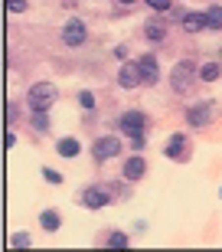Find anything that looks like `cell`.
<instances>
[{
  "instance_id": "1",
  "label": "cell",
  "mask_w": 222,
  "mask_h": 252,
  "mask_svg": "<svg viewBox=\"0 0 222 252\" xmlns=\"http://www.w3.org/2000/svg\"><path fill=\"white\" fill-rule=\"evenodd\" d=\"M144 125H147V118H144V112H128L124 118H121V131L128 134L131 148H144Z\"/></svg>"
},
{
  "instance_id": "2",
  "label": "cell",
  "mask_w": 222,
  "mask_h": 252,
  "mask_svg": "<svg viewBox=\"0 0 222 252\" xmlns=\"http://www.w3.org/2000/svg\"><path fill=\"white\" fill-rule=\"evenodd\" d=\"M53 102H56V85L39 82V85L29 89V108H33V112H49Z\"/></svg>"
},
{
  "instance_id": "3",
  "label": "cell",
  "mask_w": 222,
  "mask_h": 252,
  "mask_svg": "<svg viewBox=\"0 0 222 252\" xmlns=\"http://www.w3.org/2000/svg\"><path fill=\"white\" fill-rule=\"evenodd\" d=\"M85 39H88L85 23H82V20H69V23H65V30H62V43H65V46H82Z\"/></svg>"
},
{
  "instance_id": "4",
  "label": "cell",
  "mask_w": 222,
  "mask_h": 252,
  "mask_svg": "<svg viewBox=\"0 0 222 252\" xmlns=\"http://www.w3.org/2000/svg\"><path fill=\"white\" fill-rule=\"evenodd\" d=\"M92 154H95L98 160L118 158V154H121V141H118V138H98V141H95V148H92Z\"/></svg>"
},
{
  "instance_id": "5",
  "label": "cell",
  "mask_w": 222,
  "mask_h": 252,
  "mask_svg": "<svg viewBox=\"0 0 222 252\" xmlns=\"http://www.w3.org/2000/svg\"><path fill=\"white\" fill-rule=\"evenodd\" d=\"M138 69H140V79H144V85H154L160 79V69H157V59L154 56H140L138 59Z\"/></svg>"
},
{
  "instance_id": "6",
  "label": "cell",
  "mask_w": 222,
  "mask_h": 252,
  "mask_svg": "<svg viewBox=\"0 0 222 252\" xmlns=\"http://www.w3.org/2000/svg\"><path fill=\"white\" fill-rule=\"evenodd\" d=\"M108 190H102V187H88L82 193V203L88 206V210H102V206H108Z\"/></svg>"
},
{
  "instance_id": "7",
  "label": "cell",
  "mask_w": 222,
  "mask_h": 252,
  "mask_svg": "<svg viewBox=\"0 0 222 252\" xmlns=\"http://www.w3.org/2000/svg\"><path fill=\"white\" fill-rule=\"evenodd\" d=\"M144 79H140V69L138 63L134 65H121V72H118V85L121 89H134V85H140Z\"/></svg>"
},
{
  "instance_id": "8",
  "label": "cell",
  "mask_w": 222,
  "mask_h": 252,
  "mask_svg": "<svg viewBox=\"0 0 222 252\" xmlns=\"http://www.w3.org/2000/svg\"><path fill=\"white\" fill-rule=\"evenodd\" d=\"M190 75H193V65L190 63H176V69H173V92H186V89H190Z\"/></svg>"
},
{
  "instance_id": "9",
  "label": "cell",
  "mask_w": 222,
  "mask_h": 252,
  "mask_svg": "<svg viewBox=\"0 0 222 252\" xmlns=\"http://www.w3.org/2000/svg\"><path fill=\"white\" fill-rule=\"evenodd\" d=\"M209 115H213V105H193L190 112H186V122L193 125V128H203L209 122Z\"/></svg>"
},
{
  "instance_id": "10",
  "label": "cell",
  "mask_w": 222,
  "mask_h": 252,
  "mask_svg": "<svg viewBox=\"0 0 222 252\" xmlns=\"http://www.w3.org/2000/svg\"><path fill=\"white\" fill-rule=\"evenodd\" d=\"M180 27H183L186 33H199V30L206 27V13H183Z\"/></svg>"
},
{
  "instance_id": "11",
  "label": "cell",
  "mask_w": 222,
  "mask_h": 252,
  "mask_svg": "<svg viewBox=\"0 0 222 252\" xmlns=\"http://www.w3.org/2000/svg\"><path fill=\"white\" fill-rule=\"evenodd\" d=\"M144 167H147L144 158H131L128 164H124V180H140L144 177Z\"/></svg>"
},
{
  "instance_id": "12",
  "label": "cell",
  "mask_w": 222,
  "mask_h": 252,
  "mask_svg": "<svg viewBox=\"0 0 222 252\" xmlns=\"http://www.w3.org/2000/svg\"><path fill=\"white\" fill-rule=\"evenodd\" d=\"M56 151H59V158H75L82 148H79V141H75V138H62L59 144H56Z\"/></svg>"
},
{
  "instance_id": "13",
  "label": "cell",
  "mask_w": 222,
  "mask_h": 252,
  "mask_svg": "<svg viewBox=\"0 0 222 252\" xmlns=\"http://www.w3.org/2000/svg\"><path fill=\"white\" fill-rule=\"evenodd\" d=\"M183 151H186V138L183 134H173L170 144H166V158H183Z\"/></svg>"
},
{
  "instance_id": "14",
  "label": "cell",
  "mask_w": 222,
  "mask_h": 252,
  "mask_svg": "<svg viewBox=\"0 0 222 252\" xmlns=\"http://www.w3.org/2000/svg\"><path fill=\"white\" fill-rule=\"evenodd\" d=\"M203 13H206V27H209V30H222V7L213 3V7L203 10Z\"/></svg>"
},
{
  "instance_id": "15",
  "label": "cell",
  "mask_w": 222,
  "mask_h": 252,
  "mask_svg": "<svg viewBox=\"0 0 222 252\" xmlns=\"http://www.w3.org/2000/svg\"><path fill=\"white\" fill-rule=\"evenodd\" d=\"M144 33H147V39H154V43H157V39H164V23H160V20H147V27H144Z\"/></svg>"
},
{
  "instance_id": "16",
  "label": "cell",
  "mask_w": 222,
  "mask_h": 252,
  "mask_svg": "<svg viewBox=\"0 0 222 252\" xmlns=\"http://www.w3.org/2000/svg\"><path fill=\"white\" fill-rule=\"evenodd\" d=\"M39 223H43L46 233H56V229H59V213H56V210H46V213L39 216Z\"/></svg>"
},
{
  "instance_id": "17",
  "label": "cell",
  "mask_w": 222,
  "mask_h": 252,
  "mask_svg": "<svg viewBox=\"0 0 222 252\" xmlns=\"http://www.w3.org/2000/svg\"><path fill=\"white\" fill-rule=\"evenodd\" d=\"M108 249H128V233H111L108 236Z\"/></svg>"
},
{
  "instance_id": "18",
  "label": "cell",
  "mask_w": 222,
  "mask_h": 252,
  "mask_svg": "<svg viewBox=\"0 0 222 252\" xmlns=\"http://www.w3.org/2000/svg\"><path fill=\"white\" fill-rule=\"evenodd\" d=\"M199 79H203V82H213V79H219V65H216V63L203 65V69H199Z\"/></svg>"
},
{
  "instance_id": "19",
  "label": "cell",
  "mask_w": 222,
  "mask_h": 252,
  "mask_svg": "<svg viewBox=\"0 0 222 252\" xmlns=\"http://www.w3.org/2000/svg\"><path fill=\"white\" fill-rule=\"evenodd\" d=\"M7 10L10 13H23L27 10V0H7Z\"/></svg>"
},
{
  "instance_id": "20",
  "label": "cell",
  "mask_w": 222,
  "mask_h": 252,
  "mask_svg": "<svg viewBox=\"0 0 222 252\" xmlns=\"http://www.w3.org/2000/svg\"><path fill=\"white\" fill-rule=\"evenodd\" d=\"M33 125H36V131H46V128H49V122H46V112H36Z\"/></svg>"
},
{
  "instance_id": "21",
  "label": "cell",
  "mask_w": 222,
  "mask_h": 252,
  "mask_svg": "<svg viewBox=\"0 0 222 252\" xmlns=\"http://www.w3.org/2000/svg\"><path fill=\"white\" fill-rule=\"evenodd\" d=\"M147 7L160 13V10H170V0H147Z\"/></svg>"
},
{
  "instance_id": "22",
  "label": "cell",
  "mask_w": 222,
  "mask_h": 252,
  "mask_svg": "<svg viewBox=\"0 0 222 252\" xmlns=\"http://www.w3.org/2000/svg\"><path fill=\"white\" fill-rule=\"evenodd\" d=\"M79 102H82V108H95V95L92 92H82V95H79Z\"/></svg>"
},
{
  "instance_id": "23",
  "label": "cell",
  "mask_w": 222,
  "mask_h": 252,
  "mask_svg": "<svg viewBox=\"0 0 222 252\" xmlns=\"http://www.w3.org/2000/svg\"><path fill=\"white\" fill-rule=\"evenodd\" d=\"M13 246H17V249H27V246H29V236L27 233H17V236H13Z\"/></svg>"
},
{
  "instance_id": "24",
  "label": "cell",
  "mask_w": 222,
  "mask_h": 252,
  "mask_svg": "<svg viewBox=\"0 0 222 252\" xmlns=\"http://www.w3.org/2000/svg\"><path fill=\"white\" fill-rule=\"evenodd\" d=\"M43 177H46V180H49V184H59V180H62V177H59V174H56V170H49V167H46V170H43Z\"/></svg>"
},
{
  "instance_id": "25",
  "label": "cell",
  "mask_w": 222,
  "mask_h": 252,
  "mask_svg": "<svg viewBox=\"0 0 222 252\" xmlns=\"http://www.w3.org/2000/svg\"><path fill=\"white\" fill-rule=\"evenodd\" d=\"M118 3H121V7H131V3H134V0H118Z\"/></svg>"
}]
</instances>
